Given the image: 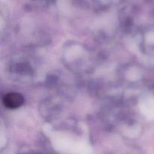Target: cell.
<instances>
[{
    "instance_id": "cell-1",
    "label": "cell",
    "mask_w": 154,
    "mask_h": 154,
    "mask_svg": "<svg viewBox=\"0 0 154 154\" xmlns=\"http://www.w3.org/2000/svg\"><path fill=\"white\" fill-rule=\"evenodd\" d=\"M23 102V98L19 93H9L5 95L3 99V103L9 108H17Z\"/></svg>"
}]
</instances>
